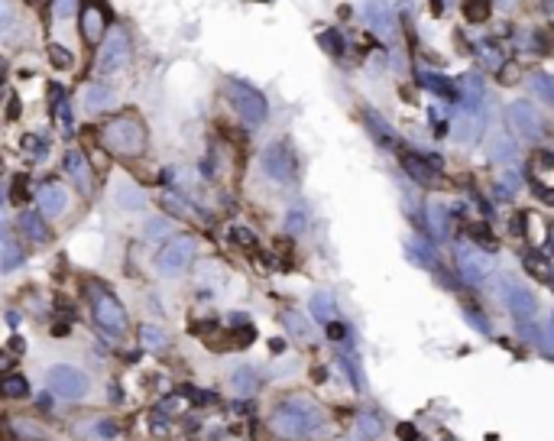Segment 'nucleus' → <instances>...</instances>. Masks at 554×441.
<instances>
[{
    "instance_id": "obj_22",
    "label": "nucleus",
    "mask_w": 554,
    "mask_h": 441,
    "mask_svg": "<svg viewBox=\"0 0 554 441\" xmlns=\"http://www.w3.org/2000/svg\"><path fill=\"white\" fill-rule=\"evenodd\" d=\"M81 29H84V39L88 43H98L104 36V13L98 7H84L81 13Z\"/></svg>"
},
{
    "instance_id": "obj_48",
    "label": "nucleus",
    "mask_w": 554,
    "mask_h": 441,
    "mask_svg": "<svg viewBox=\"0 0 554 441\" xmlns=\"http://www.w3.org/2000/svg\"><path fill=\"white\" fill-rule=\"evenodd\" d=\"M535 159H538V166H545V169H554V156H551V153H538Z\"/></svg>"
},
{
    "instance_id": "obj_26",
    "label": "nucleus",
    "mask_w": 554,
    "mask_h": 441,
    "mask_svg": "<svg viewBox=\"0 0 554 441\" xmlns=\"http://www.w3.org/2000/svg\"><path fill=\"white\" fill-rule=\"evenodd\" d=\"M0 393L7 399H23V396H29V380L20 374H7L0 380Z\"/></svg>"
},
{
    "instance_id": "obj_18",
    "label": "nucleus",
    "mask_w": 554,
    "mask_h": 441,
    "mask_svg": "<svg viewBox=\"0 0 554 441\" xmlns=\"http://www.w3.org/2000/svg\"><path fill=\"white\" fill-rule=\"evenodd\" d=\"M256 390H260V376H256L253 367H237L230 374V393L234 396H253Z\"/></svg>"
},
{
    "instance_id": "obj_44",
    "label": "nucleus",
    "mask_w": 554,
    "mask_h": 441,
    "mask_svg": "<svg viewBox=\"0 0 554 441\" xmlns=\"http://www.w3.org/2000/svg\"><path fill=\"white\" fill-rule=\"evenodd\" d=\"M425 85L431 88V91H441V94H451V85H444V78L437 75H425Z\"/></svg>"
},
{
    "instance_id": "obj_29",
    "label": "nucleus",
    "mask_w": 554,
    "mask_h": 441,
    "mask_svg": "<svg viewBox=\"0 0 554 441\" xmlns=\"http://www.w3.org/2000/svg\"><path fill=\"white\" fill-rule=\"evenodd\" d=\"M489 13H493V4H489V0H467V4H463V17L470 20V23H487Z\"/></svg>"
},
{
    "instance_id": "obj_32",
    "label": "nucleus",
    "mask_w": 554,
    "mask_h": 441,
    "mask_svg": "<svg viewBox=\"0 0 554 441\" xmlns=\"http://www.w3.org/2000/svg\"><path fill=\"white\" fill-rule=\"evenodd\" d=\"M357 432H360V438H379V435H383V422H379V416H373V412H363V416L357 419Z\"/></svg>"
},
{
    "instance_id": "obj_47",
    "label": "nucleus",
    "mask_w": 554,
    "mask_h": 441,
    "mask_svg": "<svg viewBox=\"0 0 554 441\" xmlns=\"http://www.w3.org/2000/svg\"><path fill=\"white\" fill-rule=\"evenodd\" d=\"M328 334H331V341H344L347 338V331L341 328V324H328Z\"/></svg>"
},
{
    "instance_id": "obj_23",
    "label": "nucleus",
    "mask_w": 554,
    "mask_h": 441,
    "mask_svg": "<svg viewBox=\"0 0 554 441\" xmlns=\"http://www.w3.org/2000/svg\"><path fill=\"white\" fill-rule=\"evenodd\" d=\"M369 23H373V29L383 36H393L395 33V23H393V13H389V4H373V7L367 10Z\"/></svg>"
},
{
    "instance_id": "obj_9",
    "label": "nucleus",
    "mask_w": 554,
    "mask_h": 441,
    "mask_svg": "<svg viewBox=\"0 0 554 441\" xmlns=\"http://www.w3.org/2000/svg\"><path fill=\"white\" fill-rule=\"evenodd\" d=\"M260 162H263V172H266L272 182H279V185L295 182V156L286 143H269L266 150H263Z\"/></svg>"
},
{
    "instance_id": "obj_42",
    "label": "nucleus",
    "mask_w": 554,
    "mask_h": 441,
    "mask_svg": "<svg viewBox=\"0 0 554 441\" xmlns=\"http://www.w3.org/2000/svg\"><path fill=\"white\" fill-rule=\"evenodd\" d=\"M538 348L545 350V354L554 357V328H541V338H538Z\"/></svg>"
},
{
    "instance_id": "obj_40",
    "label": "nucleus",
    "mask_w": 554,
    "mask_h": 441,
    "mask_svg": "<svg viewBox=\"0 0 554 441\" xmlns=\"http://www.w3.org/2000/svg\"><path fill=\"white\" fill-rule=\"evenodd\" d=\"M463 318H467V322H470L473 328L480 331V334H489V324L483 322V315H480L477 308H463Z\"/></svg>"
},
{
    "instance_id": "obj_3",
    "label": "nucleus",
    "mask_w": 554,
    "mask_h": 441,
    "mask_svg": "<svg viewBox=\"0 0 554 441\" xmlns=\"http://www.w3.org/2000/svg\"><path fill=\"white\" fill-rule=\"evenodd\" d=\"M224 94L230 98V104H234L237 114L244 117V124H250V127H260V124H266V117H269L266 98H263V94L256 91L253 85L230 78V81H224Z\"/></svg>"
},
{
    "instance_id": "obj_35",
    "label": "nucleus",
    "mask_w": 554,
    "mask_h": 441,
    "mask_svg": "<svg viewBox=\"0 0 554 441\" xmlns=\"http://www.w3.org/2000/svg\"><path fill=\"white\" fill-rule=\"evenodd\" d=\"M409 254L418 260V266H435V254H431L428 246L421 244V240H411L409 244Z\"/></svg>"
},
{
    "instance_id": "obj_43",
    "label": "nucleus",
    "mask_w": 554,
    "mask_h": 441,
    "mask_svg": "<svg viewBox=\"0 0 554 441\" xmlns=\"http://www.w3.org/2000/svg\"><path fill=\"white\" fill-rule=\"evenodd\" d=\"M75 4H78V0H55V17L68 20L72 13H75Z\"/></svg>"
},
{
    "instance_id": "obj_41",
    "label": "nucleus",
    "mask_w": 554,
    "mask_h": 441,
    "mask_svg": "<svg viewBox=\"0 0 554 441\" xmlns=\"http://www.w3.org/2000/svg\"><path fill=\"white\" fill-rule=\"evenodd\" d=\"M395 435H399V441H421V435L415 432V425H409V422L395 425Z\"/></svg>"
},
{
    "instance_id": "obj_12",
    "label": "nucleus",
    "mask_w": 554,
    "mask_h": 441,
    "mask_svg": "<svg viewBox=\"0 0 554 441\" xmlns=\"http://www.w3.org/2000/svg\"><path fill=\"white\" fill-rule=\"evenodd\" d=\"M72 432H75L78 438H84V441H110V438H117L120 425L114 422V419L94 416V419H84V422H75Z\"/></svg>"
},
{
    "instance_id": "obj_27",
    "label": "nucleus",
    "mask_w": 554,
    "mask_h": 441,
    "mask_svg": "<svg viewBox=\"0 0 554 441\" xmlns=\"http://www.w3.org/2000/svg\"><path fill=\"white\" fill-rule=\"evenodd\" d=\"M140 344H143L146 350H162L169 344V334L162 328H156V324H143V328H140Z\"/></svg>"
},
{
    "instance_id": "obj_17",
    "label": "nucleus",
    "mask_w": 554,
    "mask_h": 441,
    "mask_svg": "<svg viewBox=\"0 0 554 441\" xmlns=\"http://www.w3.org/2000/svg\"><path fill=\"white\" fill-rule=\"evenodd\" d=\"M480 133H483V114L477 107H467V117L457 124V143L473 146L480 140Z\"/></svg>"
},
{
    "instance_id": "obj_38",
    "label": "nucleus",
    "mask_w": 554,
    "mask_h": 441,
    "mask_svg": "<svg viewBox=\"0 0 554 441\" xmlns=\"http://www.w3.org/2000/svg\"><path fill=\"white\" fill-rule=\"evenodd\" d=\"M463 91L470 94L473 101H480V98H483V81H480V75H467V78H463Z\"/></svg>"
},
{
    "instance_id": "obj_45",
    "label": "nucleus",
    "mask_w": 554,
    "mask_h": 441,
    "mask_svg": "<svg viewBox=\"0 0 554 441\" xmlns=\"http://www.w3.org/2000/svg\"><path fill=\"white\" fill-rule=\"evenodd\" d=\"M230 237H234L240 246H253V234L246 228H234V230H230Z\"/></svg>"
},
{
    "instance_id": "obj_6",
    "label": "nucleus",
    "mask_w": 554,
    "mask_h": 441,
    "mask_svg": "<svg viewBox=\"0 0 554 441\" xmlns=\"http://www.w3.org/2000/svg\"><path fill=\"white\" fill-rule=\"evenodd\" d=\"M506 124L519 140H541L548 133V124L541 117V110L529 101H513L506 107Z\"/></svg>"
},
{
    "instance_id": "obj_49",
    "label": "nucleus",
    "mask_w": 554,
    "mask_h": 441,
    "mask_svg": "<svg viewBox=\"0 0 554 441\" xmlns=\"http://www.w3.org/2000/svg\"><path fill=\"white\" fill-rule=\"evenodd\" d=\"M7 322H10V328H17V324H20V315H17V312H10V315H7Z\"/></svg>"
},
{
    "instance_id": "obj_10",
    "label": "nucleus",
    "mask_w": 554,
    "mask_h": 441,
    "mask_svg": "<svg viewBox=\"0 0 554 441\" xmlns=\"http://www.w3.org/2000/svg\"><path fill=\"white\" fill-rule=\"evenodd\" d=\"M454 260H457V270H461V276L467 282H483L489 276V270H493L489 256L483 250H477L473 244H457Z\"/></svg>"
},
{
    "instance_id": "obj_37",
    "label": "nucleus",
    "mask_w": 554,
    "mask_h": 441,
    "mask_svg": "<svg viewBox=\"0 0 554 441\" xmlns=\"http://www.w3.org/2000/svg\"><path fill=\"white\" fill-rule=\"evenodd\" d=\"M156 409H159V412H169V416H178V412L185 409V399L182 396H169V399H162Z\"/></svg>"
},
{
    "instance_id": "obj_15",
    "label": "nucleus",
    "mask_w": 554,
    "mask_h": 441,
    "mask_svg": "<svg viewBox=\"0 0 554 441\" xmlns=\"http://www.w3.org/2000/svg\"><path fill=\"white\" fill-rule=\"evenodd\" d=\"M65 169H68V176L75 178V185L81 188L84 195H91V188H94V176H91V166H88L84 153L72 150V153L65 156Z\"/></svg>"
},
{
    "instance_id": "obj_7",
    "label": "nucleus",
    "mask_w": 554,
    "mask_h": 441,
    "mask_svg": "<svg viewBox=\"0 0 554 441\" xmlns=\"http://www.w3.org/2000/svg\"><path fill=\"white\" fill-rule=\"evenodd\" d=\"M126 62H130V36L124 29H110L104 36L101 52H98V72L110 75V72H120Z\"/></svg>"
},
{
    "instance_id": "obj_39",
    "label": "nucleus",
    "mask_w": 554,
    "mask_h": 441,
    "mask_svg": "<svg viewBox=\"0 0 554 441\" xmlns=\"http://www.w3.org/2000/svg\"><path fill=\"white\" fill-rule=\"evenodd\" d=\"M162 204H166V208H172V214H176V218H188V211H192V208H188L185 202H178L176 195H162Z\"/></svg>"
},
{
    "instance_id": "obj_50",
    "label": "nucleus",
    "mask_w": 554,
    "mask_h": 441,
    "mask_svg": "<svg viewBox=\"0 0 554 441\" xmlns=\"http://www.w3.org/2000/svg\"><path fill=\"white\" fill-rule=\"evenodd\" d=\"M545 10H548V17L554 20V0H545Z\"/></svg>"
},
{
    "instance_id": "obj_5",
    "label": "nucleus",
    "mask_w": 554,
    "mask_h": 441,
    "mask_svg": "<svg viewBox=\"0 0 554 441\" xmlns=\"http://www.w3.org/2000/svg\"><path fill=\"white\" fill-rule=\"evenodd\" d=\"M88 298H91L94 322L101 324L104 331H110V334H124L126 331V312L117 302V296H114L107 286H91L88 289Z\"/></svg>"
},
{
    "instance_id": "obj_20",
    "label": "nucleus",
    "mask_w": 554,
    "mask_h": 441,
    "mask_svg": "<svg viewBox=\"0 0 554 441\" xmlns=\"http://www.w3.org/2000/svg\"><path fill=\"white\" fill-rule=\"evenodd\" d=\"M334 315H337V302H334V296H331L328 289H321V292L311 296V318H315V322L328 324Z\"/></svg>"
},
{
    "instance_id": "obj_36",
    "label": "nucleus",
    "mask_w": 554,
    "mask_h": 441,
    "mask_svg": "<svg viewBox=\"0 0 554 441\" xmlns=\"http://www.w3.org/2000/svg\"><path fill=\"white\" fill-rule=\"evenodd\" d=\"M166 234H169V220H162V218L146 220V240H162Z\"/></svg>"
},
{
    "instance_id": "obj_25",
    "label": "nucleus",
    "mask_w": 554,
    "mask_h": 441,
    "mask_svg": "<svg viewBox=\"0 0 554 441\" xmlns=\"http://www.w3.org/2000/svg\"><path fill=\"white\" fill-rule=\"evenodd\" d=\"M114 104V91H110L107 85H91L88 91H84V107L88 110H104Z\"/></svg>"
},
{
    "instance_id": "obj_30",
    "label": "nucleus",
    "mask_w": 554,
    "mask_h": 441,
    "mask_svg": "<svg viewBox=\"0 0 554 441\" xmlns=\"http://www.w3.org/2000/svg\"><path fill=\"white\" fill-rule=\"evenodd\" d=\"M308 228V208L305 204H292L286 211V230L289 234H302Z\"/></svg>"
},
{
    "instance_id": "obj_13",
    "label": "nucleus",
    "mask_w": 554,
    "mask_h": 441,
    "mask_svg": "<svg viewBox=\"0 0 554 441\" xmlns=\"http://www.w3.org/2000/svg\"><path fill=\"white\" fill-rule=\"evenodd\" d=\"M17 230L23 234L26 240H33V244H49L52 240V234H49V224L42 220V214L39 211H20L17 214Z\"/></svg>"
},
{
    "instance_id": "obj_19",
    "label": "nucleus",
    "mask_w": 554,
    "mask_h": 441,
    "mask_svg": "<svg viewBox=\"0 0 554 441\" xmlns=\"http://www.w3.org/2000/svg\"><path fill=\"white\" fill-rule=\"evenodd\" d=\"M515 156H519V146H515V140L509 133H493V140H489V159L493 162H513Z\"/></svg>"
},
{
    "instance_id": "obj_2",
    "label": "nucleus",
    "mask_w": 554,
    "mask_h": 441,
    "mask_svg": "<svg viewBox=\"0 0 554 441\" xmlns=\"http://www.w3.org/2000/svg\"><path fill=\"white\" fill-rule=\"evenodd\" d=\"M101 143L107 146V150H114L117 156H124V159H136V156H143V150H146V127L133 114H120V117L104 124Z\"/></svg>"
},
{
    "instance_id": "obj_28",
    "label": "nucleus",
    "mask_w": 554,
    "mask_h": 441,
    "mask_svg": "<svg viewBox=\"0 0 554 441\" xmlns=\"http://www.w3.org/2000/svg\"><path fill=\"white\" fill-rule=\"evenodd\" d=\"M532 91H535L548 107H554V75H545V72L532 75Z\"/></svg>"
},
{
    "instance_id": "obj_14",
    "label": "nucleus",
    "mask_w": 554,
    "mask_h": 441,
    "mask_svg": "<svg viewBox=\"0 0 554 441\" xmlns=\"http://www.w3.org/2000/svg\"><path fill=\"white\" fill-rule=\"evenodd\" d=\"M65 208H68L65 188L55 185V182H46L39 188V211L49 214V218H59V214H65Z\"/></svg>"
},
{
    "instance_id": "obj_31",
    "label": "nucleus",
    "mask_w": 554,
    "mask_h": 441,
    "mask_svg": "<svg viewBox=\"0 0 554 441\" xmlns=\"http://www.w3.org/2000/svg\"><path fill=\"white\" fill-rule=\"evenodd\" d=\"M428 218H431V230L435 237H444L447 234V211L441 202H428Z\"/></svg>"
},
{
    "instance_id": "obj_11",
    "label": "nucleus",
    "mask_w": 554,
    "mask_h": 441,
    "mask_svg": "<svg viewBox=\"0 0 554 441\" xmlns=\"http://www.w3.org/2000/svg\"><path fill=\"white\" fill-rule=\"evenodd\" d=\"M499 296H503V302L509 305V312L519 315V318H532V315H538V298L532 289H525L522 282L515 279H499Z\"/></svg>"
},
{
    "instance_id": "obj_21",
    "label": "nucleus",
    "mask_w": 554,
    "mask_h": 441,
    "mask_svg": "<svg viewBox=\"0 0 554 441\" xmlns=\"http://www.w3.org/2000/svg\"><path fill=\"white\" fill-rule=\"evenodd\" d=\"M114 198H117V208H124V211H140L146 204V195L136 185H130V182H120Z\"/></svg>"
},
{
    "instance_id": "obj_24",
    "label": "nucleus",
    "mask_w": 554,
    "mask_h": 441,
    "mask_svg": "<svg viewBox=\"0 0 554 441\" xmlns=\"http://www.w3.org/2000/svg\"><path fill=\"white\" fill-rule=\"evenodd\" d=\"M282 324L295 341H311V322L298 312H282Z\"/></svg>"
},
{
    "instance_id": "obj_4",
    "label": "nucleus",
    "mask_w": 554,
    "mask_h": 441,
    "mask_svg": "<svg viewBox=\"0 0 554 441\" xmlns=\"http://www.w3.org/2000/svg\"><path fill=\"white\" fill-rule=\"evenodd\" d=\"M194 237L188 234H176V237H169L166 244L159 246V254H156V272L169 276V279H176L182 276L188 266L194 263Z\"/></svg>"
},
{
    "instance_id": "obj_8",
    "label": "nucleus",
    "mask_w": 554,
    "mask_h": 441,
    "mask_svg": "<svg viewBox=\"0 0 554 441\" xmlns=\"http://www.w3.org/2000/svg\"><path fill=\"white\" fill-rule=\"evenodd\" d=\"M49 390L62 399H84L88 396V376L78 367L55 364L49 370Z\"/></svg>"
},
{
    "instance_id": "obj_46",
    "label": "nucleus",
    "mask_w": 554,
    "mask_h": 441,
    "mask_svg": "<svg viewBox=\"0 0 554 441\" xmlns=\"http://www.w3.org/2000/svg\"><path fill=\"white\" fill-rule=\"evenodd\" d=\"M49 55H52V59H55V65H62V68H68V65H72V59H68V52L62 49V46H52V49H49Z\"/></svg>"
},
{
    "instance_id": "obj_51",
    "label": "nucleus",
    "mask_w": 554,
    "mask_h": 441,
    "mask_svg": "<svg viewBox=\"0 0 554 441\" xmlns=\"http://www.w3.org/2000/svg\"><path fill=\"white\" fill-rule=\"evenodd\" d=\"M363 441H367V438H363Z\"/></svg>"
},
{
    "instance_id": "obj_33",
    "label": "nucleus",
    "mask_w": 554,
    "mask_h": 441,
    "mask_svg": "<svg viewBox=\"0 0 554 441\" xmlns=\"http://www.w3.org/2000/svg\"><path fill=\"white\" fill-rule=\"evenodd\" d=\"M367 124H369L373 130H376V136L383 140V143H393V140H395V136H393V127H389L386 120L379 117L376 110H367Z\"/></svg>"
},
{
    "instance_id": "obj_1",
    "label": "nucleus",
    "mask_w": 554,
    "mask_h": 441,
    "mask_svg": "<svg viewBox=\"0 0 554 441\" xmlns=\"http://www.w3.org/2000/svg\"><path fill=\"white\" fill-rule=\"evenodd\" d=\"M269 425H272V432H276L279 438L305 441L324 428V412H321V406L311 402L308 396H289L272 409Z\"/></svg>"
},
{
    "instance_id": "obj_34",
    "label": "nucleus",
    "mask_w": 554,
    "mask_h": 441,
    "mask_svg": "<svg viewBox=\"0 0 554 441\" xmlns=\"http://www.w3.org/2000/svg\"><path fill=\"white\" fill-rule=\"evenodd\" d=\"M405 169H409L411 178H418L421 185H428V182H431V169H428V166H421L418 159H411V156H405Z\"/></svg>"
},
{
    "instance_id": "obj_16",
    "label": "nucleus",
    "mask_w": 554,
    "mask_h": 441,
    "mask_svg": "<svg viewBox=\"0 0 554 441\" xmlns=\"http://www.w3.org/2000/svg\"><path fill=\"white\" fill-rule=\"evenodd\" d=\"M20 263H26V246L20 244L17 237L4 234V240H0V270H4V272H13Z\"/></svg>"
}]
</instances>
